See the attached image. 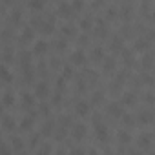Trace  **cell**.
<instances>
[{"label":"cell","instance_id":"cell-1","mask_svg":"<svg viewBox=\"0 0 155 155\" xmlns=\"http://www.w3.org/2000/svg\"><path fill=\"white\" fill-rule=\"evenodd\" d=\"M57 11H58V15H62V17H71L75 9H73L71 4H68V2H60V4L57 6Z\"/></svg>","mask_w":155,"mask_h":155},{"label":"cell","instance_id":"cell-2","mask_svg":"<svg viewBox=\"0 0 155 155\" xmlns=\"http://www.w3.org/2000/svg\"><path fill=\"white\" fill-rule=\"evenodd\" d=\"M108 113H110L111 117H115V119H117V117L122 119V115H124V113H122V106L117 104V102H110V104H108Z\"/></svg>","mask_w":155,"mask_h":155},{"label":"cell","instance_id":"cell-3","mask_svg":"<svg viewBox=\"0 0 155 155\" xmlns=\"http://www.w3.org/2000/svg\"><path fill=\"white\" fill-rule=\"evenodd\" d=\"M71 62H73V64H79V66L84 64V62H86V53H84L82 49H75V51L71 53Z\"/></svg>","mask_w":155,"mask_h":155},{"label":"cell","instance_id":"cell-4","mask_svg":"<svg viewBox=\"0 0 155 155\" xmlns=\"http://www.w3.org/2000/svg\"><path fill=\"white\" fill-rule=\"evenodd\" d=\"M84 135H86V126L82 122H79V124L73 126V139L81 140V139H84Z\"/></svg>","mask_w":155,"mask_h":155},{"label":"cell","instance_id":"cell-5","mask_svg":"<svg viewBox=\"0 0 155 155\" xmlns=\"http://www.w3.org/2000/svg\"><path fill=\"white\" fill-rule=\"evenodd\" d=\"M55 130H57V128H55V120H53V119H48V120L42 124V131H40V133H42V135H51Z\"/></svg>","mask_w":155,"mask_h":155},{"label":"cell","instance_id":"cell-6","mask_svg":"<svg viewBox=\"0 0 155 155\" xmlns=\"http://www.w3.org/2000/svg\"><path fill=\"white\" fill-rule=\"evenodd\" d=\"M75 111H77V115H88V111H90V104H88L86 101L77 102V106H75Z\"/></svg>","mask_w":155,"mask_h":155},{"label":"cell","instance_id":"cell-7","mask_svg":"<svg viewBox=\"0 0 155 155\" xmlns=\"http://www.w3.org/2000/svg\"><path fill=\"white\" fill-rule=\"evenodd\" d=\"M35 93H37V97L44 99V97L49 93V90H48V84H46V82H38V84H37V88H35Z\"/></svg>","mask_w":155,"mask_h":155},{"label":"cell","instance_id":"cell-8","mask_svg":"<svg viewBox=\"0 0 155 155\" xmlns=\"http://www.w3.org/2000/svg\"><path fill=\"white\" fill-rule=\"evenodd\" d=\"M46 49H48L46 40H37V42H35V46H33V53H35V55H42Z\"/></svg>","mask_w":155,"mask_h":155},{"label":"cell","instance_id":"cell-9","mask_svg":"<svg viewBox=\"0 0 155 155\" xmlns=\"http://www.w3.org/2000/svg\"><path fill=\"white\" fill-rule=\"evenodd\" d=\"M31 38H33V28H31V26H26V28L22 29L20 42H28V40H31Z\"/></svg>","mask_w":155,"mask_h":155},{"label":"cell","instance_id":"cell-10","mask_svg":"<svg viewBox=\"0 0 155 155\" xmlns=\"http://www.w3.org/2000/svg\"><path fill=\"white\" fill-rule=\"evenodd\" d=\"M97 139H99V140H102V142H106V140H108V130H106V126H104V124L97 126Z\"/></svg>","mask_w":155,"mask_h":155},{"label":"cell","instance_id":"cell-11","mask_svg":"<svg viewBox=\"0 0 155 155\" xmlns=\"http://www.w3.org/2000/svg\"><path fill=\"white\" fill-rule=\"evenodd\" d=\"M117 139H119V142H120L122 146H126V144L131 142V135H130L128 131H119V133H117Z\"/></svg>","mask_w":155,"mask_h":155},{"label":"cell","instance_id":"cell-12","mask_svg":"<svg viewBox=\"0 0 155 155\" xmlns=\"http://www.w3.org/2000/svg\"><path fill=\"white\" fill-rule=\"evenodd\" d=\"M22 104H24V108H33V106H35V99H33V95L24 93V95H22Z\"/></svg>","mask_w":155,"mask_h":155},{"label":"cell","instance_id":"cell-13","mask_svg":"<svg viewBox=\"0 0 155 155\" xmlns=\"http://www.w3.org/2000/svg\"><path fill=\"white\" fill-rule=\"evenodd\" d=\"M148 46H150L148 38H137V42H135V49H139V51L148 49Z\"/></svg>","mask_w":155,"mask_h":155},{"label":"cell","instance_id":"cell-14","mask_svg":"<svg viewBox=\"0 0 155 155\" xmlns=\"http://www.w3.org/2000/svg\"><path fill=\"white\" fill-rule=\"evenodd\" d=\"M122 104H124V106H133V104H135V95H133V93H124Z\"/></svg>","mask_w":155,"mask_h":155},{"label":"cell","instance_id":"cell-15","mask_svg":"<svg viewBox=\"0 0 155 155\" xmlns=\"http://www.w3.org/2000/svg\"><path fill=\"white\" fill-rule=\"evenodd\" d=\"M104 69L106 71H113L115 69V58H111V57H108V58H104Z\"/></svg>","mask_w":155,"mask_h":155},{"label":"cell","instance_id":"cell-16","mask_svg":"<svg viewBox=\"0 0 155 155\" xmlns=\"http://www.w3.org/2000/svg\"><path fill=\"white\" fill-rule=\"evenodd\" d=\"M22 139H18V137H13L11 139V148L15 150V151H22Z\"/></svg>","mask_w":155,"mask_h":155},{"label":"cell","instance_id":"cell-17","mask_svg":"<svg viewBox=\"0 0 155 155\" xmlns=\"http://www.w3.org/2000/svg\"><path fill=\"white\" fill-rule=\"evenodd\" d=\"M2 79H4V82H11V81H13V77H11V71L8 69V66H6V64L2 66Z\"/></svg>","mask_w":155,"mask_h":155},{"label":"cell","instance_id":"cell-18","mask_svg":"<svg viewBox=\"0 0 155 155\" xmlns=\"http://www.w3.org/2000/svg\"><path fill=\"white\" fill-rule=\"evenodd\" d=\"M150 120H151V113H150V111H140V113H139V122L146 124V122H150Z\"/></svg>","mask_w":155,"mask_h":155},{"label":"cell","instance_id":"cell-19","mask_svg":"<svg viewBox=\"0 0 155 155\" xmlns=\"http://www.w3.org/2000/svg\"><path fill=\"white\" fill-rule=\"evenodd\" d=\"M2 124H4V128H6V130H13V128H15V122H13V119H11L9 115H4Z\"/></svg>","mask_w":155,"mask_h":155},{"label":"cell","instance_id":"cell-20","mask_svg":"<svg viewBox=\"0 0 155 155\" xmlns=\"http://www.w3.org/2000/svg\"><path fill=\"white\" fill-rule=\"evenodd\" d=\"M31 126H33V117H29V115H28V117H24V119H22V122H20V128L29 130Z\"/></svg>","mask_w":155,"mask_h":155},{"label":"cell","instance_id":"cell-21","mask_svg":"<svg viewBox=\"0 0 155 155\" xmlns=\"http://www.w3.org/2000/svg\"><path fill=\"white\" fill-rule=\"evenodd\" d=\"M91 24H93V18H91V17H84V18L81 20V28H82V29H90Z\"/></svg>","mask_w":155,"mask_h":155},{"label":"cell","instance_id":"cell-22","mask_svg":"<svg viewBox=\"0 0 155 155\" xmlns=\"http://www.w3.org/2000/svg\"><path fill=\"white\" fill-rule=\"evenodd\" d=\"M42 33H53V29H55V24H51V22H48V20H44V24H42Z\"/></svg>","mask_w":155,"mask_h":155},{"label":"cell","instance_id":"cell-23","mask_svg":"<svg viewBox=\"0 0 155 155\" xmlns=\"http://www.w3.org/2000/svg\"><path fill=\"white\" fill-rule=\"evenodd\" d=\"M62 33H64L66 37H71V35H75L77 31H75V28H73L71 24H66V26H62Z\"/></svg>","mask_w":155,"mask_h":155},{"label":"cell","instance_id":"cell-24","mask_svg":"<svg viewBox=\"0 0 155 155\" xmlns=\"http://www.w3.org/2000/svg\"><path fill=\"white\" fill-rule=\"evenodd\" d=\"M102 57H104V49H102L101 46H97V48L93 49V58H95V60H104Z\"/></svg>","mask_w":155,"mask_h":155},{"label":"cell","instance_id":"cell-25","mask_svg":"<svg viewBox=\"0 0 155 155\" xmlns=\"http://www.w3.org/2000/svg\"><path fill=\"white\" fill-rule=\"evenodd\" d=\"M29 8L31 9H44V0H31Z\"/></svg>","mask_w":155,"mask_h":155},{"label":"cell","instance_id":"cell-26","mask_svg":"<svg viewBox=\"0 0 155 155\" xmlns=\"http://www.w3.org/2000/svg\"><path fill=\"white\" fill-rule=\"evenodd\" d=\"M102 99H104L102 91H95V93L91 95V102H93V104H101V102H102Z\"/></svg>","mask_w":155,"mask_h":155},{"label":"cell","instance_id":"cell-27","mask_svg":"<svg viewBox=\"0 0 155 155\" xmlns=\"http://www.w3.org/2000/svg\"><path fill=\"white\" fill-rule=\"evenodd\" d=\"M122 48V38L120 37H113L111 40V49H120Z\"/></svg>","mask_w":155,"mask_h":155},{"label":"cell","instance_id":"cell-28","mask_svg":"<svg viewBox=\"0 0 155 155\" xmlns=\"http://www.w3.org/2000/svg\"><path fill=\"white\" fill-rule=\"evenodd\" d=\"M139 146L140 148H148L150 146V137L148 135H140L139 137Z\"/></svg>","mask_w":155,"mask_h":155},{"label":"cell","instance_id":"cell-29","mask_svg":"<svg viewBox=\"0 0 155 155\" xmlns=\"http://www.w3.org/2000/svg\"><path fill=\"white\" fill-rule=\"evenodd\" d=\"M15 102V99H13V95L9 93V91H6L4 93V106H11Z\"/></svg>","mask_w":155,"mask_h":155},{"label":"cell","instance_id":"cell-30","mask_svg":"<svg viewBox=\"0 0 155 155\" xmlns=\"http://www.w3.org/2000/svg\"><path fill=\"white\" fill-rule=\"evenodd\" d=\"M122 122H124L126 126H133V122H135V119H133V117H131L130 113H124V115H122Z\"/></svg>","mask_w":155,"mask_h":155},{"label":"cell","instance_id":"cell-31","mask_svg":"<svg viewBox=\"0 0 155 155\" xmlns=\"http://www.w3.org/2000/svg\"><path fill=\"white\" fill-rule=\"evenodd\" d=\"M55 131H57V133H55V139H57V140H64V137H66V128L60 126V128L55 130Z\"/></svg>","mask_w":155,"mask_h":155},{"label":"cell","instance_id":"cell-32","mask_svg":"<svg viewBox=\"0 0 155 155\" xmlns=\"http://www.w3.org/2000/svg\"><path fill=\"white\" fill-rule=\"evenodd\" d=\"M62 77H64V79H71V77H73V68H71V66H66Z\"/></svg>","mask_w":155,"mask_h":155},{"label":"cell","instance_id":"cell-33","mask_svg":"<svg viewBox=\"0 0 155 155\" xmlns=\"http://www.w3.org/2000/svg\"><path fill=\"white\" fill-rule=\"evenodd\" d=\"M151 62H153V60H151L150 55H144V57H142V66H144V68H151Z\"/></svg>","mask_w":155,"mask_h":155},{"label":"cell","instance_id":"cell-34","mask_svg":"<svg viewBox=\"0 0 155 155\" xmlns=\"http://www.w3.org/2000/svg\"><path fill=\"white\" fill-rule=\"evenodd\" d=\"M60 124H62V128L69 126V124H71V119H69V115H62V119H60Z\"/></svg>","mask_w":155,"mask_h":155},{"label":"cell","instance_id":"cell-35","mask_svg":"<svg viewBox=\"0 0 155 155\" xmlns=\"http://www.w3.org/2000/svg\"><path fill=\"white\" fill-rule=\"evenodd\" d=\"M142 81H144V84L151 86V84H153V77H151V75H146V73H144V75H142Z\"/></svg>","mask_w":155,"mask_h":155},{"label":"cell","instance_id":"cell-36","mask_svg":"<svg viewBox=\"0 0 155 155\" xmlns=\"http://www.w3.org/2000/svg\"><path fill=\"white\" fill-rule=\"evenodd\" d=\"M144 101H146L148 104H153V102H155V95H153V93H146V95H144Z\"/></svg>","mask_w":155,"mask_h":155},{"label":"cell","instance_id":"cell-37","mask_svg":"<svg viewBox=\"0 0 155 155\" xmlns=\"http://www.w3.org/2000/svg\"><path fill=\"white\" fill-rule=\"evenodd\" d=\"M71 6H73V9H82L84 8V2H82V0H75Z\"/></svg>","mask_w":155,"mask_h":155},{"label":"cell","instance_id":"cell-38","mask_svg":"<svg viewBox=\"0 0 155 155\" xmlns=\"http://www.w3.org/2000/svg\"><path fill=\"white\" fill-rule=\"evenodd\" d=\"M11 20H13V22H15V24H17V22H18V20H20V11H18V9H17V11H13V13H11Z\"/></svg>","mask_w":155,"mask_h":155},{"label":"cell","instance_id":"cell-39","mask_svg":"<svg viewBox=\"0 0 155 155\" xmlns=\"http://www.w3.org/2000/svg\"><path fill=\"white\" fill-rule=\"evenodd\" d=\"M37 155H49V146H48V144H44V148H40Z\"/></svg>","mask_w":155,"mask_h":155},{"label":"cell","instance_id":"cell-40","mask_svg":"<svg viewBox=\"0 0 155 155\" xmlns=\"http://www.w3.org/2000/svg\"><path fill=\"white\" fill-rule=\"evenodd\" d=\"M64 84H66V79H64V77L57 79V88H58V90H64Z\"/></svg>","mask_w":155,"mask_h":155},{"label":"cell","instance_id":"cell-41","mask_svg":"<svg viewBox=\"0 0 155 155\" xmlns=\"http://www.w3.org/2000/svg\"><path fill=\"white\" fill-rule=\"evenodd\" d=\"M40 111H42V113H44V115H49V106H48V104H44V102H42V104H40Z\"/></svg>","mask_w":155,"mask_h":155},{"label":"cell","instance_id":"cell-42","mask_svg":"<svg viewBox=\"0 0 155 155\" xmlns=\"http://www.w3.org/2000/svg\"><path fill=\"white\" fill-rule=\"evenodd\" d=\"M55 44H57V48H58V49H64V48H66V40H64V38H60V40H57Z\"/></svg>","mask_w":155,"mask_h":155},{"label":"cell","instance_id":"cell-43","mask_svg":"<svg viewBox=\"0 0 155 155\" xmlns=\"http://www.w3.org/2000/svg\"><path fill=\"white\" fill-rule=\"evenodd\" d=\"M60 101H62V97H60V93H57V95L53 97V104H55V106H58V104H60Z\"/></svg>","mask_w":155,"mask_h":155},{"label":"cell","instance_id":"cell-44","mask_svg":"<svg viewBox=\"0 0 155 155\" xmlns=\"http://www.w3.org/2000/svg\"><path fill=\"white\" fill-rule=\"evenodd\" d=\"M2 155H11V150H9V146H8V144H4V146H2Z\"/></svg>","mask_w":155,"mask_h":155},{"label":"cell","instance_id":"cell-45","mask_svg":"<svg viewBox=\"0 0 155 155\" xmlns=\"http://www.w3.org/2000/svg\"><path fill=\"white\" fill-rule=\"evenodd\" d=\"M71 155H86L81 148H75V150H71Z\"/></svg>","mask_w":155,"mask_h":155},{"label":"cell","instance_id":"cell-46","mask_svg":"<svg viewBox=\"0 0 155 155\" xmlns=\"http://www.w3.org/2000/svg\"><path fill=\"white\" fill-rule=\"evenodd\" d=\"M115 13H117V11H115L113 8H110V9H108V17H110V18H113V17H115Z\"/></svg>","mask_w":155,"mask_h":155},{"label":"cell","instance_id":"cell-47","mask_svg":"<svg viewBox=\"0 0 155 155\" xmlns=\"http://www.w3.org/2000/svg\"><path fill=\"white\" fill-rule=\"evenodd\" d=\"M86 40H88V37H86V35H81V37H79V42H81V44H84Z\"/></svg>","mask_w":155,"mask_h":155},{"label":"cell","instance_id":"cell-48","mask_svg":"<svg viewBox=\"0 0 155 155\" xmlns=\"http://www.w3.org/2000/svg\"><path fill=\"white\" fill-rule=\"evenodd\" d=\"M37 142H38V135H35V137H33V139H31V144H33V146H35V144H37Z\"/></svg>","mask_w":155,"mask_h":155},{"label":"cell","instance_id":"cell-49","mask_svg":"<svg viewBox=\"0 0 155 155\" xmlns=\"http://www.w3.org/2000/svg\"><path fill=\"white\" fill-rule=\"evenodd\" d=\"M130 155H142V153L139 150H133V151H130Z\"/></svg>","mask_w":155,"mask_h":155},{"label":"cell","instance_id":"cell-50","mask_svg":"<svg viewBox=\"0 0 155 155\" xmlns=\"http://www.w3.org/2000/svg\"><path fill=\"white\" fill-rule=\"evenodd\" d=\"M57 64H58V60H57V58H53V60H51V66H53V68H57Z\"/></svg>","mask_w":155,"mask_h":155},{"label":"cell","instance_id":"cell-51","mask_svg":"<svg viewBox=\"0 0 155 155\" xmlns=\"http://www.w3.org/2000/svg\"><path fill=\"white\" fill-rule=\"evenodd\" d=\"M88 155H99V153H97L95 150H90V151H88Z\"/></svg>","mask_w":155,"mask_h":155},{"label":"cell","instance_id":"cell-52","mask_svg":"<svg viewBox=\"0 0 155 155\" xmlns=\"http://www.w3.org/2000/svg\"><path fill=\"white\" fill-rule=\"evenodd\" d=\"M57 155H64V151H62V150H60V151H57Z\"/></svg>","mask_w":155,"mask_h":155},{"label":"cell","instance_id":"cell-53","mask_svg":"<svg viewBox=\"0 0 155 155\" xmlns=\"http://www.w3.org/2000/svg\"><path fill=\"white\" fill-rule=\"evenodd\" d=\"M151 17H153V20H155V9H153V13H151Z\"/></svg>","mask_w":155,"mask_h":155},{"label":"cell","instance_id":"cell-54","mask_svg":"<svg viewBox=\"0 0 155 155\" xmlns=\"http://www.w3.org/2000/svg\"><path fill=\"white\" fill-rule=\"evenodd\" d=\"M20 155H26V153H24V151H20Z\"/></svg>","mask_w":155,"mask_h":155},{"label":"cell","instance_id":"cell-55","mask_svg":"<svg viewBox=\"0 0 155 155\" xmlns=\"http://www.w3.org/2000/svg\"><path fill=\"white\" fill-rule=\"evenodd\" d=\"M150 155H155V151H153V153H150Z\"/></svg>","mask_w":155,"mask_h":155}]
</instances>
